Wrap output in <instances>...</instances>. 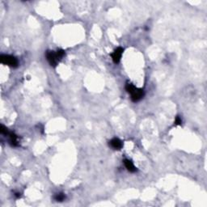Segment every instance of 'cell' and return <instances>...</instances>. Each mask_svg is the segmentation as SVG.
<instances>
[{
	"instance_id": "6da1fadb",
	"label": "cell",
	"mask_w": 207,
	"mask_h": 207,
	"mask_svg": "<svg viewBox=\"0 0 207 207\" xmlns=\"http://www.w3.org/2000/svg\"><path fill=\"white\" fill-rule=\"evenodd\" d=\"M0 61L3 64L7 65L11 67H17L19 65L18 60L15 58V57L11 56V55H6V54H2L0 56Z\"/></svg>"
},
{
	"instance_id": "7a4b0ae2",
	"label": "cell",
	"mask_w": 207,
	"mask_h": 207,
	"mask_svg": "<svg viewBox=\"0 0 207 207\" xmlns=\"http://www.w3.org/2000/svg\"><path fill=\"white\" fill-rule=\"evenodd\" d=\"M46 59L52 66H56L60 60L57 56V53L54 51L49 50L46 52Z\"/></svg>"
},
{
	"instance_id": "3957f363",
	"label": "cell",
	"mask_w": 207,
	"mask_h": 207,
	"mask_svg": "<svg viewBox=\"0 0 207 207\" xmlns=\"http://www.w3.org/2000/svg\"><path fill=\"white\" fill-rule=\"evenodd\" d=\"M130 95H131V100H132V101L138 102V101L142 100V98H143V96H144V92H143L142 89L136 88Z\"/></svg>"
},
{
	"instance_id": "277c9868",
	"label": "cell",
	"mask_w": 207,
	"mask_h": 207,
	"mask_svg": "<svg viewBox=\"0 0 207 207\" xmlns=\"http://www.w3.org/2000/svg\"><path fill=\"white\" fill-rule=\"evenodd\" d=\"M123 52H124V49L121 47H118L115 50H114V52L111 54L112 61H113L114 63L117 64V63H118V62H120V60H121V55H122Z\"/></svg>"
},
{
	"instance_id": "5b68a950",
	"label": "cell",
	"mask_w": 207,
	"mask_h": 207,
	"mask_svg": "<svg viewBox=\"0 0 207 207\" xmlns=\"http://www.w3.org/2000/svg\"><path fill=\"white\" fill-rule=\"evenodd\" d=\"M109 145L111 147L115 149V150H120L123 147V143H122V142L119 138H112L109 142Z\"/></svg>"
},
{
	"instance_id": "8992f818",
	"label": "cell",
	"mask_w": 207,
	"mask_h": 207,
	"mask_svg": "<svg viewBox=\"0 0 207 207\" xmlns=\"http://www.w3.org/2000/svg\"><path fill=\"white\" fill-rule=\"evenodd\" d=\"M7 136L9 137V142H10V144H11L12 147H17V146L19 145V142H18V137L16 134H15L13 132H10Z\"/></svg>"
},
{
	"instance_id": "52a82bcc",
	"label": "cell",
	"mask_w": 207,
	"mask_h": 207,
	"mask_svg": "<svg viewBox=\"0 0 207 207\" xmlns=\"http://www.w3.org/2000/svg\"><path fill=\"white\" fill-rule=\"evenodd\" d=\"M124 164L125 166V168H127V170L130 172H135L137 171V168L135 166L133 165V162L130 160H125Z\"/></svg>"
},
{
	"instance_id": "ba28073f",
	"label": "cell",
	"mask_w": 207,
	"mask_h": 207,
	"mask_svg": "<svg viewBox=\"0 0 207 207\" xmlns=\"http://www.w3.org/2000/svg\"><path fill=\"white\" fill-rule=\"evenodd\" d=\"M136 88V87L134 86L133 84H132V83H127V84L125 85V90H126L128 93H130V94H131Z\"/></svg>"
},
{
	"instance_id": "9c48e42d",
	"label": "cell",
	"mask_w": 207,
	"mask_h": 207,
	"mask_svg": "<svg viewBox=\"0 0 207 207\" xmlns=\"http://www.w3.org/2000/svg\"><path fill=\"white\" fill-rule=\"evenodd\" d=\"M54 199H55L57 201H64V200L66 199V195L64 194V193H62V192H61V193H58V194H56V195L54 196Z\"/></svg>"
},
{
	"instance_id": "30bf717a",
	"label": "cell",
	"mask_w": 207,
	"mask_h": 207,
	"mask_svg": "<svg viewBox=\"0 0 207 207\" xmlns=\"http://www.w3.org/2000/svg\"><path fill=\"white\" fill-rule=\"evenodd\" d=\"M0 132H1L2 134H4V135H7H7L9 134V133H10V132L8 131V130L7 129V127H5L3 125H1V127H0Z\"/></svg>"
},
{
	"instance_id": "8fae6325",
	"label": "cell",
	"mask_w": 207,
	"mask_h": 207,
	"mask_svg": "<svg viewBox=\"0 0 207 207\" xmlns=\"http://www.w3.org/2000/svg\"><path fill=\"white\" fill-rule=\"evenodd\" d=\"M57 56H58V59L61 60L63 58V57L65 56V51L62 50H58L57 51Z\"/></svg>"
},
{
	"instance_id": "7c38bea8",
	"label": "cell",
	"mask_w": 207,
	"mask_h": 207,
	"mask_svg": "<svg viewBox=\"0 0 207 207\" xmlns=\"http://www.w3.org/2000/svg\"><path fill=\"white\" fill-rule=\"evenodd\" d=\"M181 123H182V120H181V117L178 116V117H176V121H175V125H181Z\"/></svg>"
},
{
	"instance_id": "4fadbf2b",
	"label": "cell",
	"mask_w": 207,
	"mask_h": 207,
	"mask_svg": "<svg viewBox=\"0 0 207 207\" xmlns=\"http://www.w3.org/2000/svg\"><path fill=\"white\" fill-rule=\"evenodd\" d=\"M15 196H16L17 198H20V193H19V192H16V193H15Z\"/></svg>"
}]
</instances>
